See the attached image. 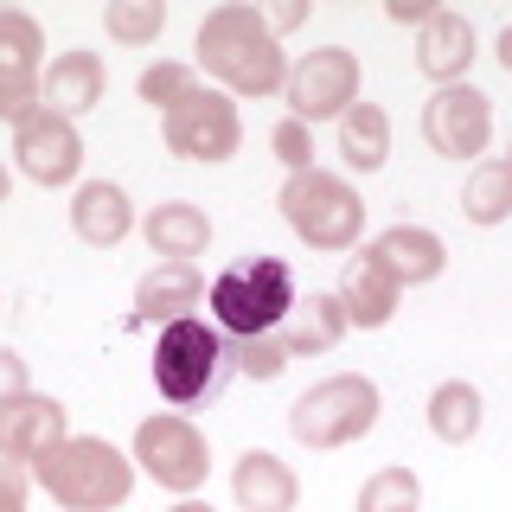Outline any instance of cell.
Masks as SVG:
<instances>
[{"instance_id": "obj_1", "label": "cell", "mask_w": 512, "mask_h": 512, "mask_svg": "<svg viewBox=\"0 0 512 512\" xmlns=\"http://www.w3.org/2000/svg\"><path fill=\"white\" fill-rule=\"evenodd\" d=\"M192 71H205L224 96H282L288 90V52L269 32L263 7L250 0H224L199 20V39H192Z\"/></svg>"}, {"instance_id": "obj_2", "label": "cell", "mask_w": 512, "mask_h": 512, "mask_svg": "<svg viewBox=\"0 0 512 512\" xmlns=\"http://www.w3.org/2000/svg\"><path fill=\"white\" fill-rule=\"evenodd\" d=\"M135 455H122L103 436H64L58 448H45L32 461V480L52 493V506L64 512H116L135 493Z\"/></svg>"}, {"instance_id": "obj_3", "label": "cell", "mask_w": 512, "mask_h": 512, "mask_svg": "<svg viewBox=\"0 0 512 512\" xmlns=\"http://www.w3.org/2000/svg\"><path fill=\"white\" fill-rule=\"evenodd\" d=\"M295 269L282 256H244V263L218 269L205 282V308H212V327L224 340H256V333H282L288 308H295Z\"/></svg>"}, {"instance_id": "obj_4", "label": "cell", "mask_w": 512, "mask_h": 512, "mask_svg": "<svg viewBox=\"0 0 512 512\" xmlns=\"http://www.w3.org/2000/svg\"><path fill=\"white\" fill-rule=\"evenodd\" d=\"M224 372H231V346L212 320L186 314L154 333V391L167 397V410H199L205 397H218Z\"/></svg>"}, {"instance_id": "obj_5", "label": "cell", "mask_w": 512, "mask_h": 512, "mask_svg": "<svg viewBox=\"0 0 512 512\" xmlns=\"http://www.w3.org/2000/svg\"><path fill=\"white\" fill-rule=\"evenodd\" d=\"M282 218L288 231L301 237L308 250H359V231H365V199L352 192V180L327 167H308V173H288L282 186Z\"/></svg>"}, {"instance_id": "obj_6", "label": "cell", "mask_w": 512, "mask_h": 512, "mask_svg": "<svg viewBox=\"0 0 512 512\" xmlns=\"http://www.w3.org/2000/svg\"><path fill=\"white\" fill-rule=\"evenodd\" d=\"M372 423H378V384L365 372L320 378V384H308V391L295 397V410H288V436L301 448H314V455L372 436Z\"/></svg>"}, {"instance_id": "obj_7", "label": "cell", "mask_w": 512, "mask_h": 512, "mask_svg": "<svg viewBox=\"0 0 512 512\" xmlns=\"http://www.w3.org/2000/svg\"><path fill=\"white\" fill-rule=\"evenodd\" d=\"M135 468L154 480V487L180 493V500H192V493L205 487V474H212V442H205V429L192 423V416L180 410H154L135 423Z\"/></svg>"}, {"instance_id": "obj_8", "label": "cell", "mask_w": 512, "mask_h": 512, "mask_svg": "<svg viewBox=\"0 0 512 512\" xmlns=\"http://www.w3.org/2000/svg\"><path fill=\"white\" fill-rule=\"evenodd\" d=\"M160 141H167V154L205 160V167L231 160L237 148H244V116H237V96L199 84L180 109H167V116H160Z\"/></svg>"}, {"instance_id": "obj_9", "label": "cell", "mask_w": 512, "mask_h": 512, "mask_svg": "<svg viewBox=\"0 0 512 512\" xmlns=\"http://www.w3.org/2000/svg\"><path fill=\"white\" fill-rule=\"evenodd\" d=\"M288 116L295 122H340L352 103H359V52L346 45H320V52L288 64Z\"/></svg>"}, {"instance_id": "obj_10", "label": "cell", "mask_w": 512, "mask_h": 512, "mask_svg": "<svg viewBox=\"0 0 512 512\" xmlns=\"http://www.w3.org/2000/svg\"><path fill=\"white\" fill-rule=\"evenodd\" d=\"M39 77H45V32L32 13L0 7V122L20 128L39 109Z\"/></svg>"}, {"instance_id": "obj_11", "label": "cell", "mask_w": 512, "mask_h": 512, "mask_svg": "<svg viewBox=\"0 0 512 512\" xmlns=\"http://www.w3.org/2000/svg\"><path fill=\"white\" fill-rule=\"evenodd\" d=\"M423 135L442 160H487L493 141V103L474 84H448L423 103Z\"/></svg>"}, {"instance_id": "obj_12", "label": "cell", "mask_w": 512, "mask_h": 512, "mask_svg": "<svg viewBox=\"0 0 512 512\" xmlns=\"http://www.w3.org/2000/svg\"><path fill=\"white\" fill-rule=\"evenodd\" d=\"M13 160H20V173L32 186H71L77 173H84V135H77V122L52 116V109L39 103L13 128Z\"/></svg>"}, {"instance_id": "obj_13", "label": "cell", "mask_w": 512, "mask_h": 512, "mask_svg": "<svg viewBox=\"0 0 512 512\" xmlns=\"http://www.w3.org/2000/svg\"><path fill=\"white\" fill-rule=\"evenodd\" d=\"M71 436V410L58 404V397L45 391H26L13 397V404H0V461H39L45 448H58Z\"/></svg>"}, {"instance_id": "obj_14", "label": "cell", "mask_w": 512, "mask_h": 512, "mask_svg": "<svg viewBox=\"0 0 512 512\" xmlns=\"http://www.w3.org/2000/svg\"><path fill=\"white\" fill-rule=\"evenodd\" d=\"M468 64H474V20L455 7H436L416 26V71L436 90H448V84H468Z\"/></svg>"}, {"instance_id": "obj_15", "label": "cell", "mask_w": 512, "mask_h": 512, "mask_svg": "<svg viewBox=\"0 0 512 512\" xmlns=\"http://www.w3.org/2000/svg\"><path fill=\"white\" fill-rule=\"evenodd\" d=\"M333 295H340V308H346L352 327L372 333V327H391V320H397V301H404V288H397V276L372 256V244H365V250L346 256L340 288H333Z\"/></svg>"}, {"instance_id": "obj_16", "label": "cell", "mask_w": 512, "mask_h": 512, "mask_svg": "<svg viewBox=\"0 0 512 512\" xmlns=\"http://www.w3.org/2000/svg\"><path fill=\"white\" fill-rule=\"evenodd\" d=\"M103 90H109V71H103L96 52H58L45 64V77H39V103L52 109V116H64V122L90 116V109L103 103Z\"/></svg>"}, {"instance_id": "obj_17", "label": "cell", "mask_w": 512, "mask_h": 512, "mask_svg": "<svg viewBox=\"0 0 512 512\" xmlns=\"http://www.w3.org/2000/svg\"><path fill=\"white\" fill-rule=\"evenodd\" d=\"M372 256L397 276V288H423V282H436L448 269V244L429 231V224H391V231H378Z\"/></svg>"}, {"instance_id": "obj_18", "label": "cell", "mask_w": 512, "mask_h": 512, "mask_svg": "<svg viewBox=\"0 0 512 512\" xmlns=\"http://www.w3.org/2000/svg\"><path fill=\"white\" fill-rule=\"evenodd\" d=\"M231 500H237V512H295L301 480H295V468H288L282 455L250 448V455H237V468H231Z\"/></svg>"}, {"instance_id": "obj_19", "label": "cell", "mask_w": 512, "mask_h": 512, "mask_svg": "<svg viewBox=\"0 0 512 512\" xmlns=\"http://www.w3.org/2000/svg\"><path fill=\"white\" fill-rule=\"evenodd\" d=\"M205 301V269L199 263H173V256H160L148 276L135 282V320H186L192 308Z\"/></svg>"}, {"instance_id": "obj_20", "label": "cell", "mask_w": 512, "mask_h": 512, "mask_svg": "<svg viewBox=\"0 0 512 512\" xmlns=\"http://www.w3.org/2000/svg\"><path fill=\"white\" fill-rule=\"evenodd\" d=\"M71 231L84 237L90 250H116L128 231H135V205L116 180H84L71 199Z\"/></svg>"}, {"instance_id": "obj_21", "label": "cell", "mask_w": 512, "mask_h": 512, "mask_svg": "<svg viewBox=\"0 0 512 512\" xmlns=\"http://www.w3.org/2000/svg\"><path fill=\"white\" fill-rule=\"evenodd\" d=\"M141 237H148L154 256L199 263V256L212 250V218H205V205H192V199H167V205H154V212L141 218Z\"/></svg>"}, {"instance_id": "obj_22", "label": "cell", "mask_w": 512, "mask_h": 512, "mask_svg": "<svg viewBox=\"0 0 512 512\" xmlns=\"http://www.w3.org/2000/svg\"><path fill=\"white\" fill-rule=\"evenodd\" d=\"M346 308H340V295H301L295 308H288L282 320V346H288V359H314V352H333L346 340Z\"/></svg>"}, {"instance_id": "obj_23", "label": "cell", "mask_w": 512, "mask_h": 512, "mask_svg": "<svg viewBox=\"0 0 512 512\" xmlns=\"http://www.w3.org/2000/svg\"><path fill=\"white\" fill-rule=\"evenodd\" d=\"M480 423H487V404H480V384L468 378H442L436 391H429V436L461 448L480 436Z\"/></svg>"}, {"instance_id": "obj_24", "label": "cell", "mask_w": 512, "mask_h": 512, "mask_svg": "<svg viewBox=\"0 0 512 512\" xmlns=\"http://www.w3.org/2000/svg\"><path fill=\"white\" fill-rule=\"evenodd\" d=\"M461 218L480 224V231H493V224L512 218V160H506V154L474 160L468 186H461Z\"/></svg>"}, {"instance_id": "obj_25", "label": "cell", "mask_w": 512, "mask_h": 512, "mask_svg": "<svg viewBox=\"0 0 512 512\" xmlns=\"http://www.w3.org/2000/svg\"><path fill=\"white\" fill-rule=\"evenodd\" d=\"M340 154H346L352 173H378L384 160H391V116L359 96V103L340 116Z\"/></svg>"}, {"instance_id": "obj_26", "label": "cell", "mask_w": 512, "mask_h": 512, "mask_svg": "<svg viewBox=\"0 0 512 512\" xmlns=\"http://www.w3.org/2000/svg\"><path fill=\"white\" fill-rule=\"evenodd\" d=\"M103 32L116 45H154L160 32H167V0H109Z\"/></svg>"}, {"instance_id": "obj_27", "label": "cell", "mask_w": 512, "mask_h": 512, "mask_svg": "<svg viewBox=\"0 0 512 512\" xmlns=\"http://www.w3.org/2000/svg\"><path fill=\"white\" fill-rule=\"evenodd\" d=\"M423 506V480L410 468H378L359 487V512H416Z\"/></svg>"}, {"instance_id": "obj_28", "label": "cell", "mask_w": 512, "mask_h": 512, "mask_svg": "<svg viewBox=\"0 0 512 512\" xmlns=\"http://www.w3.org/2000/svg\"><path fill=\"white\" fill-rule=\"evenodd\" d=\"M141 103L148 109H160V116H167V109H180L192 90H199V71H192V64H173V58H160V64H148V71H141Z\"/></svg>"}, {"instance_id": "obj_29", "label": "cell", "mask_w": 512, "mask_h": 512, "mask_svg": "<svg viewBox=\"0 0 512 512\" xmlns=\"http://www.w3.org/2000/svg\"><path fill=\"white\" fill-rule=\"evenodd\" d=\"M231 346V372H244L256 384H276L288 372V346H282V333H256V340H224Z\"/></svg>"}, {"instance_id": "obj_30", "label": "cell", "mask_w": 512, "mask_h": 512, "mask_svg": "<svg viewBox=\"0 0 512 512\" xmlns=\"http://www.w3.org/2000/svg\"><path fill=\"white\" fill-rule=\"evenodd\" d=\"M269 148H276V160L288 173H308L314 167V128L295 122V116H282L276 128H269Z\"/></svg>"}, {"instance_id": "obj_31", "label": "cell", "mask_w": 512, "mask_h": 512, "mask_svg": "<svg viewBox=\"0 0 512 512\" xmlns=\"http://www.w3.org/2000/svg\"><path fill=\"white\" fill-rule=\"evenodd\" d=\"M26 487H32L26 461H0V512H26Z\"/></svg>"}, {"instance_id": "obj_32", "label": "cell", "mask_w": 512, "mask_h": 512, "mask_svg": "<svg viewBox=\"0 0 512 512\" xmlns=\"http://www.w3.org/2000/svg\"><path fill=\"white\" fill-rule=\"evenodd\" d=\"M32 378H26V359L13 346H0V404H13V397H26Z\"/></svg>"}, {"instance_id": "obj_33", "label": "cell", "mask_w": 512, "mask_h": 512, "mask_svg": "<svg viewBox=\"0 0 512 512\" xmlns=\"http://www.w3.org/2000/svg\"><path fill=\"white\" fill-rule=\"evenodd\" d=\"M308 0H288V7H263V20H269V32H276V39H282V32H295L301 20H308Z\"/></svg>"}, {"instance_id": "obj_34", "label": "cell", "mask_w": 512, "mask_h": 512, "mask_svg": "<svg viewBox=\"0 0 512 512\" xmlns=\"http://www.w3.org/2000/svg\"><path fill=\"white\" fill-rule=\"evenodd\" d=\"M429 13H436V7H423V0H391V20L397 26H423Z\"/></svg>"}, {"instance_id": "obj_35", "label": "cell", "mask_w": 512, "mask_h": 512, "mask_svg": "<svg viewBox=\"0 0 512 512\" xmlns=\"http://www.w3.org/2000/svg\"><path fill=\"white\" fill-rule=\"evenodd\" d=\"M500 64H506V71H512V26L500 32Z\"/></svg>"}, {"instance_id": "obj_36", "label": "cell", "mask_w": 512, "mask_h": 512, "mask_svg": "<svg viewBox=\"0 0 512 512\" xmlns=\"http://www.w3.org/2000/svg\"><path fill=\"white\" fill-rule=\"evenodd\" d=\"M167 512H212L205 500H180V506H167Z\"/></svg>"}, {"instance_id": "obj_37", "label": "cell", "mask_w": 512, "mask_h": 512, "mask_svg": "<svg viewBox=\"0 0 512 512\" xmlns=\"http://www.w3.org/2000/svg\"><path fill=\"white\" fill-rule=\"evenodd\" d=\"M7 192H13V173H7V167H0V205H7Z\"/></svg>"}, {"instance_id": "obj_38", "label": "cell", "mask_w": 512, "mask_h": 512, "mask_svg": "<svg viewBox=\"0 0 512 512\" xmlns=\"http://www.w3.org/2000/svg\"><path fill=\"white\" fill-rule=\"evenodd\" d=\"M506 160H512V154H506Z\"/></svg>"}]
</instances>
